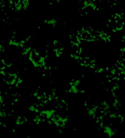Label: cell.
I'll return each mask as SVG.
<instances>
[{
	"instance_id": "obj_1",
	"label": "cell",
	"mask_w": 125,
	"mask_h": 138,
	"mask_svg": "<svg viewBox=\"0 0 125 138\" xmlns=\"http://www.w3.org/2000/svg\"><path fill=\"white\" fill-rule=\"evenodd\" d=\"M102 129L104 132V134L107 136L108 138H112L115 135V131L114 128L107 124H102Z\"/></svg>"
}]
</instances>
